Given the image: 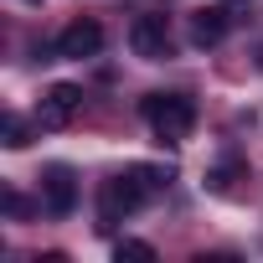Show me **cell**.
Masks as SVG:
<instances>
[{"label":"cell","instance_id":"6","mask_svg":"<svg viewBox=\"0 0 263 263\" xmlns=\"http://www.w3.org/2000/svg\"><path fill=\"white\" fill-rule=\"evenodd\" d=\"M42 201H47L52 217H67V212L78 206V181H72L67 165H52V171L42 176Z\"/></svg>","mask_w":263,"mask_h":263},{"label":"cell","instance_id":"1","mask_svg":"<svg viewBox=\"0 0 263 263\" xmlns=\"http://www.w3.org/2000/svg\"><path fill=\"white\" fill-rule=\"evenodd\" d=\"M140 114L155 129L160 145H181V140H191V129H196V103L186 93H150L140 103Z\"/></svg>","mask_w":263,"mask_h":263},{"label":"cell","instance_id":"11","mask_svg":"<svg viewBox=\"0 0 263 263\" xmlns=\"http://www.w3.org/2000/svg\"><path fill=\"white\" fill-rule=\"evenodd\" d=\"M237 176H248V165H237V160H232V165H217V171L206 176V186H212V191H232V181H237Z\"/></svg>","mask_w":263,"mask_h":263},{"label":"cell","instance_id":"5","mask_svg":"<svg viewBox=\"0 0 263 263\" xmlns=\"http://www.w3.org/2000/svg\"><path fill=\"white\" fill-rule=\"evenodd\" d=\"M129 47H135V57H145V62H165L171 57L165 16H135V26H129Z\"/></svg>","mask_w":263,"mask_h":263},{"label":"cell","instance_id":"2","mask_svg":"<svg viewBox=\"0 0 263 263\" xmlns=\"http://www.w3.org/2000/svg\"><path fill=\"white\" fill-rule=\"evenodd\" d=\"M150 201V191H145V181L129 171V176H108L103 181V191H98V227L108 232V227H119L129 212H140Z\"/></svg>","mask_w":263,"mask_h":263},{"label":"cell","instance_id":"7","mask_svg":"<svg viewBox=\"0 0 263 263\" xmlns=\"http://www.w3.org/2000/svg\"><path fill=\"white\" fill-rule=\"evenodd\" d=\"M186 36H191V47H217V42L227 36V11H222V6H201V11H191Z\"/></svg>","mask_w":263,"mask_h":263},{"label":"cell","instance_id":"3","mask_svg":"<svg viewBox=\"0 0 263 263\" xmlns=\"http://www.w3.org/2000/svg\"><path fill=\"white\" fill-rule=\"evenodd\" d=\"M78 103H83V88L78 83H52L42 93V103H36V124L42 129H67L72 114H78Z\"/></svg>","mask_w":263,"mask_h":263},{"label":"cell","instance_id":"12","mask_svg":"<svg viewBox=\"0 0 263 263\" xmlns=\"http://www.w3.org/2000/svg\"><path fill=\"white\" fill-rule=\"evenodd\" d=\"M6 212H11V217H21V212H26V201H21L16 191H6Z\"/></svg>","mask_w":263,"mask_h":263},{"label":"cell","instance_id":"10","mask_svg":"<svg viewBox=\"0 0 263 263\" xmlns=\"http://www.w3.org/2000/svg\"><path fill=\"white\" fill-rule=\"evenodd\" d=\"M114 258H119V263H124V258H135V263H150V258H155V248H150V242H140V237H124V242L114 248Z\"/></svg>","mask_w":263,"mask_h":263},{"label":"cell","instance_id":"13","mask_svg":"<svg viewBox=\"0 0 263 263\" xmlns=\"http://www.w3.org/2000/svg\"><path fill=\"white\" fill-rule=\"evenodd\" d=\"M227 6H242V0H227Z\"/></svg>","mask_w":263,"mask_h":263},{"label":"cell","instance_id":"9","mask_svg":"<svg viewBox=\"0 0 263 263\" xmlns=\"http://www.w3.org/2000/svg\"><path fill=\"white\" fill-rule=\"evenodd\" d=\"M6 145H11V150H26V145H31V124H26V119L6 114Z\"/></svg>","mask_w":263,"mask_h":263},{"label":"cell","instance_id":"8","mask_svg":"<svg viewBox=\"0 0 263 263\" xmlns=\"http://www.w3.org/2000/svg\"><path fill=\"white\" fill-rule=\"evenodd\" d=\"M135 176L145 181V191H150V196L171 186V165H135Z\"/></svg>","mask_w":263,"mask_h":263},{"label":"cell","instance_id":"4","mask_svg":"<svg viewBox=\"0 0 263 263\" xmlns=\"http://www.w3.org/2000/svg\"><path fill=\"white\" fill-rule=\"evenodd\" d=\"M98 52H103V26H98L93 16H78L72 26H62V36H57V57L83 62V57H98Z\"/></svg>","mask_w":263,"mask_h":263}]
</instances>
